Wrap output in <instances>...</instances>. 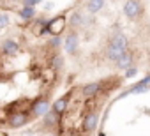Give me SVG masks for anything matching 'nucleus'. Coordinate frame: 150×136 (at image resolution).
<instances>
[{"instance_id": "obj_1", "label": "nucleus", "mask_w": 150, "mask_h": 136, "mask_svg": "<svg viewBox=\"0 0 150 136\" xmlns=\"http://www.w3.org/2000/svg\"><path fill=\"white\" fill-rule=\"evenodd\" d=\"M97 120H99V117H97L96 111L87 113L85 118H83V131H85V132H92V131L97 127Z\"/></svg>"}, {"instance_id": "obj_2", "label": "nucleus", "mask_w": 150, "mask_h": 136, "mask_svg": "<svg viewBox=\"0 0 150 136\" xmlns=\"http://www.w3.org/2000/svg\"><path fill=\"white\" fill-rule=\"evenodd\" d=\"M78 44H80V39H78L76 34H69V35L65 37V41H64V48H65V51H67L69 55H74V53H76Z\"/></svg>"}, {"instance_id": "obj_3", "label": "nucleus", "mask_w": 150, "mask_h": 136, "mask_svg": "<svg viewBox=\"0 0 150 136\" xmlns=\"http://www.w3.org/2000/svg\"><path fill=\"white\" fill-rule=\"evenodd\" d=\"M64 27H65V18L64 16H58V18H55L48 23V30L53 35H58L60 32H64Z\"/></svg>"}, {"instance_id": "obj_4", "label": "nucleus", "mask_w": 150, "mask_h": 136, "mask_svg": "<svg viewBox=\"0 0 150 136\" xmlns=\"http://www.w3.org/2000/svg\"><path fill=\"white\" fill-rule=\"evenodd\" d=\"M27 122H28V115H27V113H14V115L9 117V125H11L13 129L23 127Z\"/></svg>"}, {"instance_id": "obj_5", "label": "nucleus", "mask_w": 150, "mask_h": 136, "mask_svg": "<svg viewBox=\"0 0 150 136\" xmlns=\"http://www.w3.org/2000/svg\"><path fill=\"white\" fill-rule=\"evenodd\" d=\"M103 7H104V0H87V11L90 14L103 11Z\"/></svg>"}, {"instance_id": "obj_6", "label": "nucleus", "mask_w": 150, "mask_h": 136, "mask_svg": "<svg viewBox=\"0 0 150 136\" xmlns=\"http://www.w3.org/2000/svg\"><path fill=\"white\" fill-rule=\"evenodd\" d=\"M48 108H50V103H48L46 99H39V101L34 104L32 111H34L35 115H46V113H48Z\"/></svg>"}, {"instance_id": "obj_7", "label": "nucleus", "mask_w": 150, "mask_h": 136, "mask_svg": "<svg viewBox=\"0 0 150 136\" xmlns=\"http://www.w3.org/2000/svg\"><path fill=\"white\" fill-rule=\"evenodd\" d=\"M18 42L16 41H13V39H7V41H4L2 42V50H4V53H7V55H14L16 51H18Z\"/></svg>"}, {"instance_id": "obj_8", "label": "nucleus", "mask_w": 150, "mask_h": 136, "mask_svg": "<svg viewBox=\"0 0 150 136\" xmlns=\"http://www.w3.org/2000/svg\"><path fill=\"white\" fill-rule=\"evenodd\" d=\"M67 103H69V97L65 96V97H60L55 104H53V111L57 113V115H62L64 111H65V108H67Z\"/></svg>"}, {"instance_id": "obj_9", "label": "nucleus", "mask_w": 150, "mask_h": 136, "mask_svg": "<svg viewBox=\"0 0 150 136\" xmlns=\"http://www.w3.org/2000/svg\"><path fill=\"white\" fill-rule=\"evenodd\" d=\"M35 16V11H34V7H30V6H23V9L20 11V18L21 20H32Z\"/></svg>"}, {"instance_id": "obj_10", "label": "nucleus", "mask_w": 150, "mask_h": 136, "mask_svg": "<svg viewBox=\"0 0 150 136\" xmlns=\"http://www.w3.org/2000/svg\"><path fill=\"white\" fill-rule=\"evenodd\" d=\"M9 23H11V16L6 14V13H2V14H0V28H6Z\"/></svg>"}, {"instance_id": "obj_11", "label": "nucleus", "mask_w": 150, "mask_h": 136, "mask_svg": "<svg viewBox=\"0 0 150 136\" xmlns=\"http://www.w3.org/2000/svg\"><path fill=\"white\" fill-rule=\"evenodd\" d=\"M42 0H23V6H30V7H34V6H37V4H41Z\"/></svg>"}, {"instance_id": "obj_12", "label": "nucleus", "mask_w": 150, "mask_h": 136, "mask_svg": "<svg viewBox=\"0 0 150 136\" xmlns=\"http://www.w3.org/2000/svg\"><path fill=\"white\" fill-rule=\"evenodd\" d=\"M148 27H150V21H148ZM148 60H150V46H148Z\"/></svg>"}]
</instances>
